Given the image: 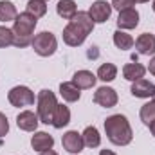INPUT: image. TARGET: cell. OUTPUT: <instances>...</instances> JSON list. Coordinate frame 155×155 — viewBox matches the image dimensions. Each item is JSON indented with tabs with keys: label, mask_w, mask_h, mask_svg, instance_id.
I'll return each mask as SVG.
<instances>
[{
	"label": "cell",
	"mask_w": 155,
	"mask_h": 155,
	"mask_svg": "<svg viewBox=\"0 0 155 155\" xmlns=\"http://www.w3.org/2000/svg\"><path fill=\"white\" fill-rule=\"evenodd\" d=\"M33 49H35V52L41 56V58H49V56H52L54 52H56V49H58V40L56 36L52 35V33H49V31H41L38 33L35 38H33Z\"/></svg>",
	"instance_id": "cell-4"
},
{
	"label": "cell",
	"mask_w": 155,
	"mask_h": 155,
	"mask_svg": "<svg viewBox=\"0 0 155 155\" xmlns=\"http://www.w3.org/2000/svg\"><path fill=\"white\" fill-rule=\"evenodd\" d=\"M150 132H152V135L155 137V121L152 123V124H150Z\"/></svg>",
	"instance_id": "cell-32"
},
{
	"label": "cell",
	"mask_w": 155,
	"mask_h": 155,
	"mask_svg": "<svg viewBox=\"0 0 155 155\" xmlns=\"http://www.w3.org/2000/svg\"><path fill=\"white\" fill-rule=\"evenodd\" d=\"M144 74H146V67L141 65V63H137V61L126 63L123 67V76H124V79H128L132 83L137 81V79H141V78H144Z\"/></svg>",
	"instance_id": "cell-16"
},
{
	"label": "cell",
	"mask_w": 155,
	"mask_h": 155,
	"mask_svg": "<svg viewBox=\"0 0 155 155\" xmlns=\"http://www.w3.org/2000/svg\"><path fill=\"white\" fill-rule=\"evenodd\" d=\"M99 155H117V153H114L112 150H101V152H99Z\"/></svg>",
	"instance_id": "cell-31"
},
{
	"label": "cell",
	"mask_w": 155,
	"mask_h": 155,
	"mask_svg": "<svg viewBox=\"0 0 155 155\" xmlns=\"http://www.w3.org/2000/svg\"><path fill=\"white\" fill-rule=\"evenodd\" d=\"M148 71H150V74H153L155 76V56L150 60V65H148Z\"/></svg>",
	"instance_id": "cell-29"
},
{
	"label": "cell",
	"mask_w": 155,
	"mask_h": 155,
	"mask_svg": "<svg viewBox=\"0 0 155 155\" xmlns=\"http://www.w3.org/2000/svg\"><path fill=\"white\" fill-rule=\"evenodd\" d=\"M56 13L63 18V20H72L74 15L78 13V5L74 0H60L56 5Z\"/></svg>",
	"instance_id": "cell-19"
},
{
	"label": "cell",
	"mask_w": 155,
	"mask_h": 155,
	"mask_svg": "<svg viewBox=\"0 0 155 155\" xmlns=\"http://www.w3.org/2000/svg\"><path fill=\"white\" fill-rule=\"evenodd\" d=\"M61 144H63V148H65L69 153H74V155H78L83 148H85L83 137H81V134H78L76 130H69L67 134H63Z\"/></svg>",
	"instance_id": "cell-9"
},
{
	"label": "cell",
	"mask_w": 155,
	"mask_h": 155,
	"mask_svg": "<svg viewBox=\"0 0 155 155\" xmlns=\"http://www.w3.org/2000/svg\"><path fill=\"white\" fill-rule=\"evenodd\" d=\"M7 99L13 107H31L35 103V92L29 88V87H24V85H18V87H13L7 94Z\"/></svg>",
	"instance_id": "cell-6"
},
{
	"label": "cell",
	"mask_w": 155,
	"mask_h": 155,
	"mask_svg": "<svg viewBox=\"0 0 155 155\" xmlns=\"http://www.w3.org/2000/svg\"><path fill=\"white\" fill-rule=\"evenodd\" d=\"M40 155H58L54 150H45V152H40Z\"/></svg>",
	"instance_id": "cell-30"
},
{
	"label": "cell",
	"mask_w": 155,
	"mask_h": 155,
	"mask_svg": "<svg viewBox=\"0 0 155 155\" xmlns=\"http://www.w3.org/2000/svg\"><path fill=\"white\" fill-rule=\"evenodd\" d=\"M7 132H9V121H7V117L0 112V137H4Z\"/></svg>",
	"instance_id": "cell-28"
},
{
	"label": "cell",
	"mask_w": 155,
	"mask_h": 155,
	"mask_svg": "<svg viewBox=\"0 0 155 155\" xmlns=\"http://www.w3.org/2000/svg\"><path fill=\"white\" fill-rule=\"evenodd\" d=\"M130 92H132V96H135V97H141V99L153 97V94H155V85L152 83V81H148V79L141 78V79H137V81H134V83H132V88H130Z\"/></svg>",
	"instance_id": "cell-11"
},
{
	"label": "cell",
	"mask_w": 155,
	"mask_h": 155,
	"mask_svg": "<svg viewBox=\"0 0 155 155\" xmlns=\"http://www.w3.org/2000/svg\"><path fill=\"white\" fill-rule=\"evenodd\" d=\"M117 78V67L114 63H103L99 69H97V79L108 83V81H114Z\"/></svg>",
	"instance_id": "cell-23"
},
{
	"label": "cell",
	"mask_w": 155,
	"mask_h": 155,
	"mask_svg": "<svg viewBox=\"0 0 155 155\" xmlns=\"http://www.w3.org/2000/svg\"><path fill=\"white\" fill-rule=\"evenodd\" d=\"M81 137H83V144L87 148H97L101 144V135H99V132H97L96 126H87L83 130Z\"/></svg>",
	"instance_id": "cell-20"
},
{
	"label": "cell",
	"mask_w": 155,
	"mask_h": 155,
	"mask_svg": "<svg viewBox=\"0 0 155 155\" xmlns=\"http://www.w3.org/2000/svg\"><path fill=\"white\" fill-rule=\"evenodd\" d=\"M135 2H139V4H146V2H150V0H135Z\"/></svg>",
	"instance_id": "cell-33"
},
{
	"label": "cell",
	"mask_w": 155,
	"mask_h": 155,
	"mask_svg": "<svg viewBox=\"0 0 155 155\" xmlns=\"http://www.w3.org/2000/svg\"><path fill=\"white\" fill-rule=\"evenodd\" d=\"M114 43H116L117 49H121V51H128V49L134 47V38H132L128 33L117 29L116 33H114Z\"/></svg>",
	"instance_id": "cell-22"
},
{
	"label": "cell",
	"mask_w": 155,
	"mask_h": 155,
	"mask_svg": "<svg viewBox=\"0 0 155 155\" xmlns=\"http://www.w3.org/2000/svg\"><path fill=\"white\" fill-rule=\"evenodd\" d=\"M105 132L108 141L116 146H128L134 139V132L128 119L121 114H114L105 119Z\"/></svg>",
	"instance_id": "cell-2"
},
{
	"label": "cell",
	"mask_w": 155,
	"mask_h": 155,
	"mask_svg": "<svg viewBox=\"0 0 155 155\" xmlns=\"http://www.w3.org/2000/svg\"><path fill=\"white\" fill-rule=\"evenodd\" d=\"M38 24V18L33 16L31 13H20L15 22H13V35L15 36H27V38H33V33H35V27Z\"/></svg>",
	"instance_id": "cell-5"
},
{
	"label": "cell",
	"mask_w": 155,
	"mask_h": 155,
	"mask_svg": "<svg viewBox=\"0 0 155 155\" xmlns=\"http://www.w3.org/2000/svg\"><path fill=\"white\" fill-rule=\"evenodd\" d=\"M135 5V0H112V7H116L117 11H124Z\"/></svg>",
	"instance_id": "cell-27"
},
{
	"label": "cell",
	"mask_w": 155,
	"mask_h": 155,
	"mask_svg": "<svg viewBox=\"0 0 155 155\" xmlns=\"http://www.w3.org/2000/svg\"><path fill=\"white\" fill-rule=\"evenodd\" d=\"M152 7H153V13H155V0H153V5H152Z\"/></svg>",
	"instance_id": "cell-34"
},
{
	"label": "cell",
	"mask_w": 155,
	"mask_h": 155,
	"mask_svg": "<svg viewBox=\"0 0 155 155\" xmlns=\"http://www.w3.org/2000/svg\"><path fill=\"white\" fill-rule=\"evenodd\" d=\"M16 16L18 13L15 4L9 0H0V22H15Z\"/></svg>",
	"instance_id": "cell-21"
},
{
	"label": "cell",
	"mask_w": 155,
	"mask_h": 155,
	"mask_svg": "<svg viewBox=\"0 0 155 155\" xmlns=\"http://www.w3.org/2000/svg\"><path fill=\"white\" fill-rule=\"evenodd\" d=\"M31 146H33L35 152L52 150V146H54V139H52V135H49L47 132H35V135L31 137Z\"/></svg>",
	"instance_id": "cell-13"
},
{
	"label": "cell",
	"mask_w": 155,
	"mask_h": 155,
	"mask_svg": "<svg viewBox=\"0 0 155 155\" xmlns=\"http://www.w3.org/2000/svg\"><path fill=\"white\" fill-rule=\"evenodd\" d=\"M153 99H155V94H153Z\"/></svg>",
	"instance_id": "cell-35"
},
{
	"label": "cell",
	"mask_w": 155,
	"mask_h": 155,
	"mask_svg": "<svg viewBox=\"0 0 155 155\" xmlns=\"http://www.w3.org/2000/svg\"><path fill=\"white\" fill-rule=\"evenodd\" d=\"M137 25H139V13H137V9L130 7V9L119 11L117 27H119L121 31H124V29H135Z\"/></svg>",
	"instance_id": "cell-10"
},
{
	"label": "cell",
	"mask_w": 155,
	"mask_h": 155,
	"mask_svg": "<svg viewBox=\"0 0 155 155\" xmlns=\"http://www.w3.org/2000/svg\"><path fill=\"white\" fill-rule=\"evenodd\" d=\"M38 123H40L38 114H35L31 110H24V112H20L18 117H16V124L24 132H36Z\"/></svg>",
	"instance_id": "cell-12"
},
{
	"label": "cell",
	"mask_w": 155,
	"mask_h": 155,
	"mask_svg": "<svg viewBox=\"0 0 155 155\" xmlns=\"http://www.w3.org/2000/svg\"><path fill=\"white\" fill-rule=\"evenodd\" d=\"M69 123H71V110H69V107L58 105L56 110H54V116H52V126L60 130V128L67 126Z\"/></svg>",
	"instance_id": "cell-18"
},
{
	"label": "cell",
	"mask_w": 155,
	"mask_h": 155,
	"mask_svg": "<svg viewBox=\"0 0 155 155\" xmlns=\"http://www.w3.org/2000/svg\"><path fill=\"white\" fill-rule=\"evenodd\" d=\"M25 7H27V13H31L36 18H41L47 13V2L43 0H29Z\"/></svg>",
	"instance_id": "cell-25"
},
{
	"label": "cell",
	"mask_w": 155,
	"mask_h": 155,
	"mask_svg": "<svg viewBox=\"0 0 155 155\" xmlns=\"http://www.w3.org/2000/svg\"><path fill=\"white\" fill-rule=\"evenodd\" d=\"M38 119L40 123L43 124H52V116H54V110L58 107V101H56V96L54 92L43 88L38 92Z\"/></svg>",
	"instance_id": "cell-3"
},
{
	"label": "cell",
	"mask_w": 155,
	"mask_h": 155,
	"mask_svg": "<svg viewBox=\"0 0 155 155\" xmlns=\"http://www.w3.org/2000/svg\"><path fill=\"white\" fill-rule=\"evenodd\" d=\"M97 81V76L92 74L90 71H78L76 74L72 76V83L76 85L79 90H85V88H92Z\"/></svg>",
	"instance_id": "cell-15"
},
{
	"label": "cell",
	"mask_w": 155,
	"mask_h": 155,
	"mask_svg": "<svg viewBox=\"0 0 155 155\" xmlns=\"http://www.w3.org/2000/svg\"><path fill=\"white\" fill-rule=\"evenodd\" d=\"M43 2H47V0H43Z\"/></svg>",
	"instance_id": "cell-36"
},
{
	"label": "cell",
	"mask_w": 155,
	"mask_h": 155,
	"mask_svg": "<svg viewBox=\"0 0 155 155\" xmlns=\"http://www.w3.org/2000/svg\"><path fill=\"white\" fill-rule=\"evenodd\" d=\"M139 117H141V121H143V123H144L146 126H150V124L153 123V121H155V99L141 107Z\"/></svg>",
	"instance_id": "cell-24"
},
{
	"label": "cell",
	"mask_w": 155,
	"mask_h": 155,
	"mask_svg": "<svg viewBox=\"0 0 155 155\" xmlns=\"http://www.w3.org/2000/svg\"><path fill=\"white\" fill-rule=\"evenodd\" d=\"M135 49L143 56L155 54V36L150 35V33H143L139 38L135 40Z\"/></svg>",
	"instance_id": "cell-14"
},
{
	"label": "cell",
	"mask_w": 155,
	"mask_h": 155,
	"mask_svg": "<svg viewBox=\"0 0 155 155\" xmlns=\"http://www.w3.org/2000/svg\"><path fill=\"white\" fill-rule=\"evenodd\" d=\"M112 15V4H108L107 0H97L90 5L88 9V16L92 18L94 24H105Z\"/></svg>",
	"instance_id": "cell-7"
},
{
	"label": "cell",
	"mask_w": 155,
	"mask_h": 155,
	"mask_svg": "<svg viewBox=\"0 0 155 155\" xmlns=\"http://www.w3.org/2000/svg\"><path fill=\"white\" fill-rule=\"evenodd\" d=\"M60 94H61V97H63L67 103H76L78 99L81 97V90L78 88L72 81L61 83V85H60Z\"/></svg>",
	"instance_id": "cell-17"
},
{
	"label": "cell",
	"mask_w": 155,
	"mask_h": 155,
	"mask_svg": "<svg viewBox=\"0 0 155 155\" xmlns=\"http://www.w3.org/2000/svg\"><path fill=\"white\" fill-rule=\"evenodd\" d=\"M117 92L110 87H99L94 92V103L103 107V108H112L117 105Z\"/></svg>",
	"instance_id": "cell-8"
},
{
	"label": "cell",
	"mask_w": 155,
	"mask_h": 155,
	"mask_svg": "<svg viewBox=\"0 0 155 155\" xmlns=\"http://www.w3.org/2000/svg\"><path fill=\"white\" fill-rule=\"evenodd\" d=\"M92 29H94V22L88 16V13L78 11L74 18L69 20L67 27L63 29V41L71 47H79L92 33Z\"/></svg>",
	"instance_id": "cell-1"
},
{
	"label": "cell",
	"mask_w": 155,
	"mask_h": 155,
	"mask_svg": "<svg viewBox=\"0 0 155 155\" xmlns=\"http://www.w3.org/2000/svg\"><path fill=\"white\" fill-rule=\"evenodd\" d=\"M9 45H13V29L0 25V49H5Z\"/></svg>",
	"instance_id": "cell-26"
}]
</instances>
